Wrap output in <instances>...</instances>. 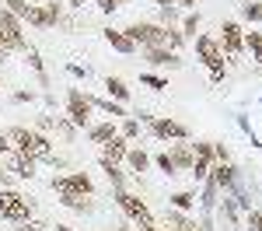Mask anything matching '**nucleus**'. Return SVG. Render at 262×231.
Here are the masks:
<instances>
[{
  "label": "nucleus",
  "instance_id": "34",
  "mask_svg": "<svg viewBox=\"0 0 262 231\" xmlns=\"http://www.w3.org/2000/svg\"><path fill=\"white\" fill-rule=\"evenodd\" d=\"M140 84H147L150 91H168V81L158 77V74H140Z\"/></svg>",
  "mask_w": 262,
  "mask_h": 231
},
{
  "label": "nucleus",
  "instance_id": "21",
  "mask_svg": "<svg viewBox=\"0 0 262 231\" xmlns=\"http://www.w3.org/2000/svg\"><path fill=\"white\" fill-rule=\"evenodd\" d=\"M126 161H129V168L140 175V172H147V168H150V154H147V151H140V147H129V151H126Z\"/></svg>",
  "mask_w": 262,
  "mask_h": 231
},
{
  "label": "nucleus",
  "instance_id": "26",
  "mask_svg": "<svg viewBox=\"0 0 262 231\" xmlns=\"http://www.w3.org/2000/svg\"><path fill=\"white\" fill-rule=\"evenodd\" d=\"M171 207H175V210H182V214H189V210L196 207V193H189V189L175 193V196H171Z\"/></svg>",
  "mask_w": 262,
  "mask_h": 231
},
{
  "label": "nucleus",
  "instance_id": "32",
  "mask_svg": "<svg viewBox=\"0 0 262 231\" xmlns=\"http://www.w3.org/2000/svg\"><path fill=\"white\" fill-rule=\"evenodd\" d=\"M242 14L248 21H262V4L259 0H242Z\"/></svg>",
  "mask_w": 262,
  "mask_h": 231
},
{
  "label": "nucleus",
  "instance_id": "29",
  "mask_svg": "<svg viewBox=\"0 0 262 231\" xmlns=\"http://www.w3.org/2000/svg\"><path fill=\"white\" fill-rule=\"evenodd\" d=\"M98 165H101V172L108 175V182H112L116 189H122V172H119V165H116V161H105V158H98Z\"/></svg>",
  "mask_w": 262,
  "mask_h": 231
},
{
  "label": "nucleus",
  "instance_id": "7",
  "mask_svg": "<svg viewBox=\"0 0 262 231\" xmlns=\"http://www.w3.org/2000/svg\"><path fill=\"white\" fill-rule=\"evenodd\" d=\"M126 35L143 46V49H154V46H164V25H154V21H137L126 28Z\"/></svg>",
  "mask_w": 262,
  "mask_h": 231
},
{
  "label": "nucleus",
  "instance_id": "40",
  "mask_svg": "<svg viewBox=\"0 0 262 231\" xmlns=\"http://www.w3.org/2000/svg\"><path fill=\"white\" fill-rule=\"evenodd\" d=\"M213 161H231V151H227V144H213Z\"/></svg>",
  "mask_w": 262,
  "mask_h": 231
},
{
  "label": "nucleus",
  "instance_id": "46",
  "mask_svg": "<svg viewBox=\"0 0 262 231\" xmlns=\"http://www.w3.org/2000/svg\"><path fill=\"white\" fill-rule=\"evenodd\" d=\"M196 4H200V0H175V7H185V11H192Z\"/></svg>",
  "mask_w": 262,
  "mask_h": 231
},
{
  "label": "nucleus",
  "instance_id": "41",
  "mask_svg": "<svg viewBox=\"0 0 262 231\" xmlns=\"http://www.w3.org/2000/svg\"><path fill=\"white\" fill-rule=\"evenodd\" d=\"M137 231H171L168 224H158V221H147V224H137Z\"/></svg>",
  "mask_w": 262,
  "mask_h": 231
},
{
  "label": "nucleus",
  "instance_id": "37",
  "mask_svg": "<svg viewBox=\"0 0 262 231\" xmlns=\"http://www.w3.org/2000/svg\"><path fill=\"white\" fill-rule=\"evenodd\" d=\"M4 7H7L14 18H28V0H4Z\"/></svg>",
  "mask_w": 262,
  "mask_h": 231
},
{
  "label": "nucleus",
  "instance_id": "3",
  "mask_svg": "<svg viewBox=\"0 0 262 231\" xmlns=\"http://www.w3.org/2000/svg\"><path fill=\"white\" fill-rule=\"evenodd\" d=\"M0 217L21 224V221H32V200L21 196L18 189H0Z\"/></svg>",
  "mask_w": 262,
  "mask_h": 231
},
{
  "label": "nucleus",
  "instance_id": "9",
  "mask_svg": "<svg viewBox=\"0 0 262 231\" xmlns=\"http://www.w3.org/2000/svg\"><path fill=\"white\" fill-rule=\"evenodd\" d=\"M150 133L158 137V140H189V126L179 123V119H168V116H154L150 119Z\"/></svg>",
  "mask_w": 262,
  "mask_h": 231
},
{
  "label": "nucleus",
  "instance_id": "12",
  "mask_svg": "<svg viewBox=\"0 0 262 231\" xmlns=\"http://www.w3.org/2000/svg\"><path fill=\"white\" fill-rule=\"evenodd\" d=\"M0 165L7 168L11 175H18V179H35V158H28V154H21V151H7L4 158H0Z\"/></svg>",
  "mask_w": 262,
  "mask_h": 231
},
{
  "label": "nucleus",
  "instance_id": "2",
  "mask_svg": "<svg viewBox=\"0 0 262 231\" xmlns=\"http://www.w3.org/2000/svg\"><path fill=\"white\" fill-rule=\"evenodd\" d=\"M196 56H200V63L210 70V81L213 84H221L224 81V74H227V67H224V49H221V42L213 39V35H196Z\"/></svg>",
  "mask_w": 262,
  "mask_h": 231
},
{
  "label": "nucleus",
  "instance_id": "22",
  "mask_svg": "<svg viewBox=\"0 0 262 231\" xmlns=\"http://www.w3.org/2000/svg\"><path fill=\"white\" fill-rule=\"evenodd\" d=\"M105 91H108L116 102H129V88H126L122 77H112V74H108V77H105Z\"/></svg>",
  "mask_w": 262,
  "mask_h": 231
},
{
  "label": "nucleus",
  "instance_id": "1",
  "mask_svg": "<svg viewBox=\"0 0 262 231\" xmlns=\"http://www.w3.org/2000/svg\"><path fill=\"white\" fill-rule=\"evenodd\" d=\"M7 140L14 151L21 154H28V158H35V161H46V165H63V158L53 151L49 144V137L42 133V130H25V126H11L7 130Z\"/></svg>",
  "mask_w": 262,
  "mask_h": 231
},
{
  "label": "nucleus",
  "instance_id": "10",
  "mask_svg": "<svg viewBox=\"0 0 262 231\" xmlns=\"http://www.w3.org/2000/svg\"><path fill=\"white\" fill-rule=\"evenodd\" d=\"M53 189L56 193H81V196H91L95 193V182L88 172H70V175H56L53 179Z\"/></svg>",
  "mask_w": 262,
  "mask_h": 231
},
{
  "label": "nucleus",
  "instance_id": "49",
  "mask_svg": "<svg viewBox=\"0 0 262 231\" xmlns=\"http://www.w3.org/2000/svg\"><path fill=\"white\" fill-rule=\"evenodd\" d=\"M56 231H74V228H67V224H56Z\"/></svg>",
  "mask_w": 262,
  "mask_h": 231
},
{
  "label": "nucleus",
  "instance_id": "18",
  "mask_svg": "<svg viewBox=\"0 0 262 231\" xmlns=\"http://www.w3.org/2000/svg\"><path fill=\"white\" fill-rule=\"evenodd\" d=\"M28 21H32L35 28H53V25H56V21L49 18L46 4H28Z\"/></svg>",
  "mask_w": 262,
  "mask_h": 231
},
{
  "label": "nucleus",
  "instance_id": "44",
  "mask_svg": "<svg viewBox=\"0 0 262 231\" xmlns=\"http://www.w3.org/2000/svg\"><path fill=\"white\" fill-rule=\"evenodd\" d=\"M67 70H70V74H74V77H88V67H77V63H70V67H67Z\"/></svg>",
  "mask_w": 262,
  "mask_h": 231
},
{
  "label": "nucleus",
  "instance_id": "39",
  "mask_svg": "<svg viewBox=\"0 0 262 231\" xmlns=\"http://www.w3.org/2000/svg\"><path fill=\"white\" fill-rule=\"evenodd\" d=\"M245 228L262 231V210H248V217H245Z\"/></svg>",
  "mask_w": 262,
  "mask_h": 231
},
{
  "label": "nucleus",
  "instance_id": "13",
  "mask_svg": "<svg viewBox=\"0 0 262 231\" xmlns=\"http://www.w3.org/2000/svg\"><path fill=\"white\" fill-rule=\"evenodd\" d=\"M210 179L217 182V189H224V193H234V186H238V168L231 165V161H213V168H210Z\"/></svg>",
  "mask_w": 262,
  "mask_h": 231
},
{
  "label": "nucleus",
  "instance_id": "48",
  "mask_svg": "<svg viewBox=\"0 0 262 231\" xmlns=\"http://www.w3.org/2000/svg\"><path fill=\"white\" fill-rule=\"evenodd\" d=\"M4 60H7V49H4V46H0V63H4Z\"/></svg>",
  "mask_w": 262,
  "mask_h": 231
},
{
  "label": "nucleus",
  "instance_id": "8",
  "mask_svg": "<svg viewBox=\"0 0 262 231\" xmlns=\"http://www.w3.org/2000/svg\"><path fill=\"white\" fill-rule=\"evenodd\" d=\"M116 203H119V210L133 221V224H147V221H154V214H150V207L143 203L140 196H133V193H126V189H116Z\"/></svg>",
  "mask_w": 262,
  "mask_h": 231
},
{
  "label": "nucleus",
  "instance_id": "23",
  "mask_svg": "<svg viewBox=\"0 0 262 231\" xmlns=\"http://www.w3.org/2000/svg\"><path fill=\"white\" fill-rule=\"evenodd\" d=\"M217 182L213 179H206V189H203V196H200V207H203V214H213V207H217Z\"/></svg>",
  "mask_w": 262,
  "mask_h": 231
},
{
  "label": "nucleus",
  "instance_id": "17",
  "mask_svg": "<svg viewBox=\"0 0 262 231\" xmlns=\"http://www.w3.org/2000/svg\"><path fill=\"white\" fill-rule=\"evenodd\" d=\"M91 98V95H88ZM91 109H101V112H108L112 119H126L129 112H126V105L122 102H112V98H91Z\"/></svg>",
  "mask_w": 262,
  "mask_h": 231
},
{
  "label": "nucleus",
  "instance_id": "31",
  "mask_svg": "<svg viewBox=\"0 0 262 231\" xmlns=\"http://www.w3.org/2000/svg\"><path fill=\"white\" fill-rule=\"evenodd\" d=\"M200 14H196V11H189V14H185V21H182V35H192V39H196V32H200Z\"/></svg>",
  "mask_w": 262,
  "mask_h": 231
},
{
  "label": "nucleus",
  "instance_id": "30",
  "mask_svg": "<svg viewBox=\"0 0 262 231\" xmlns=\"http://www.w3.org/2000/svg\"><path fill=\"white\" fill-rule=\"evenodd\" d=\"M53 126H56V133H60L63 140H74V133H77V126L70 123V119H63V116H56V119H53Z\"/></svg>",
  "mask_w": 262,
  "mask_h": 231
},
{
  "label": "nucleus",
  "instance_id": "38",
  "mask_svg": "<svg viewBox=\"0 0 262 231\" xmlns=\"http://www.w3.org/2000/svg\"><path fill=\"white\" fill-rule=\"evenodd\" d=\"M122 4H126V0H98V11L101 14H116Z\"/></svg>",
  "mask_w": 262,
  "mask_h": 231
},
{
  "label": "nucleus",
  "instance_id": "27",
  "mask_svg": "<svg viewBox=\"0 0 262 231\" xmlns=\"http://www.w3.org/2000/svg\"><path fill=\"white\" fill-rule=\"evenodd\" d=\"M245 49L252 53V60L262 63V35L259 32H245Z\"/></svg>",
  "mask_w": 262,
  "mask_h": 231
},
{
  "label": "nucleus",
  "instance_id": "19",
  "mask_svg": "<svg viewBox=\"0 0 262 231\" xmlns=\"http://www.w3.org/2000/svg\"><path fill=\"white\" fill-rule=\"evenodd\" d=\"M60 203L67 210H77V214H88V210H91V200L81 196V193H60Z\"/></svg>",
  "mask_w": 262,
  "mask_h": 231
},
{
  "label": "nucleus",
  "instance_id": "6",
  "mask_svg": "<svg viewBox=\"0 0 262 231\" xmlns=\"http://www.w3.org/2000/svg\"><path fill=\"white\" fill-rule=\"evenodd\" d=\"M91 112H95V109H91V98L84 95L81 88H70V91H67V119L84 130V126L91 123Z\"/></svg>",
  "mask_w": 262,
  "mask_h": 231
},
{
  "label": "nucleus",
  "instance_id": "50",
  "mask_svg": "<svg viewBox=\"0 0 262 231\" xmlns=\"http://www.w3.org/2000/svg\"><path fill=\"white\" fill-rule=\"evenodd\" d=\"M245 231H255V228H245Z\"/></svg>",
  "mask_w": 262,
  "mask_h": 231
},
{
  "label": "nucleus",
  "instance_id": "42",
  "mask_svg": "<svg viewBox=\"0 0 262 231\" xmlns=\"http://www.w3.org/2000/svg\"><path fill=\"white\" fill-rule=\"evenodd\" d=\"M18 231H49V228H46V224H35V221H21Z\"/></svg>",
  "mask_w": 262,
  "mask_h": 231
},
{
  "label": "nucleus",
  "instance_id": "20",
  "mask_svg": "<svg viewBox=\"0 0 262 231\" xmlns=\"http://www.w3.org/2000/svg\"><path fill=\"white\" fill-rule=\"evenodd\" d=\"M119 130L112 123H98V126H88V137H91V144H108L112 137H116Z\"/></svg>",
  "mask_w": 262,
  "mask_h": 231
},
{
  "label": "nucleus",
  "instance_id": "36",
  "mask_svg": "<svg viewBox=\"0 0 262 231\" xmlns=\"http://www.w3.org/2000/svg\"><path fill=\"white\" fill-rule=\"evenodd\" d=\"M25 53H28V63H32V70H35V74L42 77V84H46V67H42V56H39V49H32V46H28Z\"/></svg>",
  "mask_w": 262,
  "mask_h": 231
},
{
  "label": "nucleus",
  "instance_id": "47",
  "mask_svg": "<svg viewBox=\"0 0 262 231\" xmlns=\"http://www.w3.org/2000/svg\"><path fill=\"white\" fill-rule=\"evenodd\" d=\"M67 4H70V7H84V0H67Z\"/></svg>",
  "mask_w": 262,
  "mask_h": 231
},
{
  "label": "nucleus",
  "instance_id": "4",
  "mask_svg": "<svg viewBox=\"0 0 262 231\" xmlns=\"http://www.w3.org/2000/svg\"><path fill=\"white\" fill-rule=\"evenodd\" d=\"M0 46L11 53V49H18L25 53L28 49V39H25V32H21V18H14L7 7H0Z\"/></svg>",
  "mask_w": 262,
  "mask_h": 231
},
{
  "label": "nucleus",
  "instance_id": "43",
  "mask_svg": "<svg viewBox=\"0 0 262 231\" xmlns=\"http://www.w3.org/2000/svg\"><path fill=\"white\" fill-rule=\"evenodd\" d=\"M0 189H11V172L0 165Z\"/></svg>",
  "mask_w": 262,
  "mask_h": 231
},
{
  "label": "nucleus",
  "instance_id": "51",
  "mask_svg": "<svg viewBox=\"0 0 262 231\" xmlns=\"http://www.w3.org/2000/svg\"><path fill=\"white\" fill-rule=\"evenodd\" d=\"M150 4H158V0H150Z\"/></svg>",
  "mask_w": 262,
  "mask_h": 231
},
{
  "label": "nucleus",
  "instance_id": "33",
  "mask_svg": "<svg viewBox=\"0 0 262 231\" xmlns=\"http://www.w3.org/2000/svg\"><path fill=\"white\" fill-rule=\"evenodd\" d=\"M119 137H126V140H137V137H140V119H133V116H126V123H122Z\"/></svg>",
  "mask_w": 262,
  "mask_h": 231
},
{
  "label": "nucleus",
  "instance_id": "15",
  "mask_svg": "<svg viewBox=\"0 0 262 231\" xmlns=\"http://www.w3.org/2000/svg\"><path fill=\"white\" fill-rule=\"evenodd\" d=\"M101 35H105V42H108V46H112L116 53H126V56H129V53H137V49H140V46L129 39L126 32H119V28H105Z\"/></svg>",
  "mask_w": 262,
  "mask_h": 231
},
{
  "label": "nucleus",
  "instance_id": "5",
  "mask_svg": "<svg viewBox=\"0 0 262 231\" xmlns=\"http://www.w3.org/2000/svg\"><path fill=\"white\" fill-rule=\"evenodd\" d=\"M221 49H224V60L238 63L245 53V28L238 21H224L221 25Z\"/></svg>",
  "mask_w": 262,
  "mask_h": 231
},
{
  "label": "nucleus",
  "instance_id": "45",
  "mask_svg": "<svg viewBox=\"0 0 262 231\" xmlns=\"http://www.w3.org/2000/svg\"><path fill=\"white\" fill-rule=\"evenodd\" d=\"M7 151H11V140H7V133H0V158H4Z\"/></svg>",
  "mask_w": 262,
  "mask_h": 231
},
{
  "label": "nucleus",
  "instance_id": "14",
  "mask_svg": "<svg viewBox=\"0 0 262 231\" xmlns=\"http://www.w3.org/2000/svg\"><path fill=\"white\" fill-rule=\"evenodd\" d=\"M143 56L150 67H182V56L168 46H154V49H143Z\"/></svg>",
  "mask_w": 262,
  "mask_h": 231
},
{
  "label": "nucleus",
  "instance_id": "25",
  "mask_svg": "<svg viewBox=\"0 0 262 231\" xmlns=\"http://www.w3.org/2000/svg\"><path fill=\"white\" fill-rule=\"evenodd\" d=\"M168 228H171V231H200V228H196V221H189L182 210L168 214Z\"/></svg>",
  "mask_w": 262,
  "mask_h": 231
},
{
  "label": "nucleus",
  "instance_id": "24",
  "mask_svg": "<svg viewBox=\"0 0 262 231\" xmlns=\"http://www.w3.org/2000/svg\"><path fill=\"white\" fill-rule=\"evenodd\" d=\"M171 161H175V168H192V144H179L175 151H171Z\"/></svg>",
  "mask_w": 262,
  "mask_h": 231
},
{
  "label": "nucleus",
  "instance_id": "28",
  "mask_svg": "<svg viewBox=\"0 0 262 231\" xmlns=\"http://www.w3.org/2000/svg\"><path fill=\"white\" fill-rule=\"evenodd\" d=\"M164 46H168V49H175V53L185 46V35H182L175 25H164Z\"/></svg>",
  "mask_w": 262,
  "mask_h": 231
},
{
  "label": "nucleus",
  "instance_id": "35",
  "mask_svg": "<svg viewBox=\"0 0 262 231\" xmlns=\"http://www.w3.org/2000/svg\"><path fill=\"white\" fill-rule=\"evenodd\" d=\"M150 161H154V165L161 168L164 175H175V172H179V168H175V161H171V154H168V151H164V154H158V158H150Z\"/></svg>",
  "mask_w": 262,
  "mask_h": 231
},
{
  "label": "nucleus",
  "instance_id": "11",
  "mask_svg": "<svg viewBox=\"0 0 262 231\" xmlns=\"http://www.w3.org/2000/svg\"><path fill=\"white\" fill-rule=\"evenodd\" d=\"M210 168H213V140H200V144L192 147V175H196V182H206L210 179Z\"/></svg>",
  "mask_w": 262,
  "mask_h": 231
},
{
  "label": "nucleus",
  "instance_id": "16",
  "mask_svg": "<svg viewBox=\"0 0 262 231\" xmlns=\"http://www.w3.org/2000/svg\"><path fill=\"white\" fill-rule=\"evenodd\" d=\"M126 151H129L126 137H119V133H116V137H112L108 144H101V158H105V161H116V165H119V161H126Z\"/></svg>",
  "mask_w": 262,
  "mask_h": 231
}]
</instances>
